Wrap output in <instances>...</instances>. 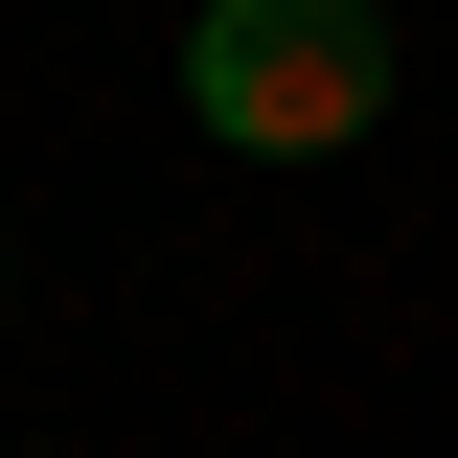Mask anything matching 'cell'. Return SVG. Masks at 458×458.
<instances>
[{"instance_id": "6da1fadb", "label": "cell", "mask_w": 458, "mask_h": 458, "mask_svg": "<svg viewBox=\"0 0 458 458\" xmlns=\"http://www.w3.org/2000/svg\"><path fill=\"white\" fill-rule=\"evenodd\" d=\"M183 92H207L229 161H344V138L390 114V23H367V0H207V23H183Z\"/></svg>"}]
</instances>
